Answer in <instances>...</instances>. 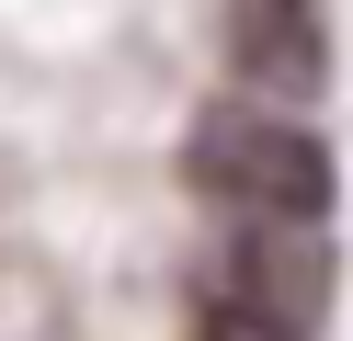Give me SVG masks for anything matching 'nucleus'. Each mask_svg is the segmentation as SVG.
I'll use <instances>...</instances> for the list:
<instances>
[{
	"label": "nucleus",
	"instance_id": "f257e3e1",
	"mask_svg": "<svg viewBox=\"0 0 353 341\" xmlns=\"http://www.w3.org/2000/svg\"><path fill=\"white\" fill-rule=\"evenodd\" d=\"M183 182L216 205V216H296V227H319L330 194H342L330 148L296 125V114H274L262 91H251V103L194 114V136H183Z\"/></svg>",
	"mask_w": 353,
	"mask_h": 341
},
{
	"label": "nucleus",
	"instance_id": "f03ea898",
	"mask_svg": "<svg viewBox=\"0 0 353 341\" xmlns=\"http://www.w3.org/2000/svg\"><path fill=\"white\" fill-rule=\"evenodd\" d=\"M205 296H228V307H251V318L307 341L330 318V239L296 227V216H228V239L205 262Z\"/></svg>",
	"mask_w": 353,
	"mask_h": 341
},
{
	"label": "nucleus",
	"instance_id": "7ed1b4c3",
	"mask_svg": "<svg viewBox=\"0 0 353 341\" xmlns=\"http://www.w3.org/2000/svg\"><path fill=\"white\" fill-rule=\"evenodd\" d=\"M228 68L274 103H307L330 80V34H319V0H228Z\"/></svg>",
	"mask_w": 353,
	"mask_h": 341
},
{
	"label": "nucleus",
	"instance_id": "20e7f679",
	"mask_svg": "<svg viewBox=\"0 0 353 341\" xmlns=\"http://www.w3.org/2000/svg\"><path fill=\"white\" fill-rule=\"evenodd\" d=\"M194 341H296V330H274V318L228 307V296H194Z\"/></svg>",
	"mask_w": 353,
	"mask_h": 341
}]
</instances>
